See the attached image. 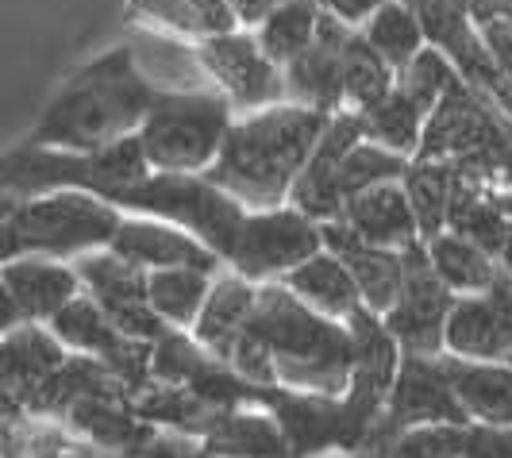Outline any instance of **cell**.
<instances>
[{
  "instance_id": "cell-1",
  "label": "cell",
  "mask_w": 512,
  "mask_h": 458,
  "mask_svg": "<svg viewBox=\"0 0 512 458\" xmlns=\"http://www.w3.org/2000/svg\"><path fill=\"white\" fill-rule=\"evenodd\" d=\"M154 89L131 47H112L101 58L77 66L58 85L39 124L31 131L35 147L54 151H101L128 135H139L154 104Z\"/></svg>"
},
{
  "instance_id": "cell-2",
  "label": "cell",
  "mask_w": 512,
  "mask_h": 458,
  "mask_svg": "<svg viewBox=\"0 0 512 458\" xmlns=\"http://www.w3.org/2000/svg\"><path fill=\"white\" fill-rule=\"evenodd\" d=\"M328 120H332L328 112L293 101L243 112L235 116L228 143L216 166L208 170V178L228 189L247 212L289 204V193L308 166Z\"/></svg>"
},
{
  "instance_id": "cell-3",
  "label": "cell",
  "mask_w": 512,
  "mask_h": 458,
  "mask_svg": "<svg viewBox=\"0 0 512 458\" xmlns=\"http://www.w3.org/2000/svg\"><path fill=\"white\" fill-rule=\"evenodd\" d=\"M251 331L270 343L278 362V382L324 393V397L351 385V370H355L351 331L320 316L316 308H308L289 285L258 289Z\"/></svg>"
},
{
  "instance_id": "cell-4",
  "label": "cell",
  "mask_w": 512,
  "mask_h": 458,
  "mask_svg": "<svg viewBox=\"0 0 512 458\" xmlns=\"http://www.w3.org/2000/svg\"><path fill=\"white\" fill-rule=\"evenodd\" d=\"M124 224L120 204L85 189H54L4 204V262L20 255L70 258L112 247Z\"/></svg>"
},
{
  "instance_id": "cell-5",
  "label": "cell",
  "mask_w": 512,
  "mask_h": 458,
  "mask_svg": "<svg viewBox=\"0 0 512 458\" xmlns=\"http://www.w3.org/2000/svg\"><path fill=\"white\" fill-rule=\"evenodd\" d=\"M151 162L139 143L128 135L101 151H54V147H24L4 158V193L8 197H31V193H54V189H85L104 201H120L128 189L151 178Z\"/></svg>"
},
{
  "instance_id": "cell-6",
  "label": "cell",
  "mask_w": 512,
  "mask_h": 458,
  "mask_svg": "<svg viewBox=\"0 0 512 458\" xmlns=\"http://www.w3.org/2000/svg\"><path fill=\"white\" fill-rule=\"evenodd\" d=\"M235 104L220 89H178L154 93V104L139 128V143L154 170L208 174L228 143Z\"/></svg>"
},
{
  "instance_id": "cell-7",
  "label": "cell",
  "mask_w": 512,
  "mask_h": 458,
  "mask_svg": "<svg viewBox=\"0 0 512 458\" xmlns=\"http://www.w3.org/2000/svg\"><path fill=\"white\" fill-rule=\"evenodd\" d=\"M116 204L124 212H135V216H158V220H170L178 228L193 231L216 255H224V262H228L235 235L247 220V208L235 201L228 189H220L208 174L154 170L151 178H143L135 189H128Z\"/></svg>"
},
{
  "instance_id": "cell-8",
  "label": "cell",
  "mask_w": 512,
  "mask_h": 458,
  "mask_svg": "<svg viewBox=\"0 0 512 458\" xmlns=\"http://www.w3.org/2000/svg\"><path fill=\"white\" fill-rule=\"evenodd\" d=\"M320 251H324L320 224L293 204H278V208L247 212L228 262L231 270L243 274L247 281H266L285 278L289 270L305 266L308 258L320 255Z\"/></svg>"
},
{
  "instance_id": "cell-9",
  "label": "cell",
  "mask_w": 512,
  "mask_h": 458,
  "mask_svg": "<svg viewBox=\"0 0 512 458\" xmlns=\"http://www.w3.org/2000/svg\"><path fill=\"white\" fill-rule=\"evenodd\" d=\"M197 66L235 112H258L285 101V70L266 54L251 27H231L197 43Z\"/></svg>"
},
{
  "instance_id": "cell-10",
  "label": "cell",
  "mask_w": 512,
  "mask_h": 458,
  "mask_svg": "<svg viewBox=\"0 0 512 458\" xmlns=\"http://www.w3.org/2000/svg\"><path fill=\"white\" fill-rule=\"evenodd\" d=\"M405 255V289L397 305L385 312V328L397 335L405 355H443L447 343V316L455 308V289L436 274L428 243L420 239Z\"/></svg>"
},
{
  "instance_id": "cell-11",
  "label": "cell",
  "mask_w": 512,
  "mask_h": 458,
  "mask_svg": "<svg viewBox=\"0 0 512 458\" xmlns=\"http://www.w3.org/2000/svg\"><path fill=\"white\" fill-rule=\"evenodd\" d=\"M77 274L85 281L89 297L101 301L104 312L120 324V331L147 339V343H158L170 331V324L151 308V293H147L151 270H143L124 255H116L112 247H104V251L77 258Z\"/></svg>"
},
{
  "instance_id": "cell-12",
  "label": "cell",
  "mask_w": 512,
  "mask_h": 458,
  "mask_svg": "<svg viewBox=\"0 0 512 458\" xmlns=\"http://www.w3.org/2000/svg\"><path fill=\"white\" fill-rule=\"evenodd\" d=\"M497 147H501L497 116L489 112L486 101L474 97V85H470V81H459V85L432 108L416 158H436V162L459 158V162H478V158H489Z\"/></svg>"
},
{
  "instance_id": "cell-13",
  "label": "cell",
  "mask_w": 512,
  "mask_h": 458,
  "mask_svg": "<svg viewBox=\"0 0 512 458\" xmlns=\"http://www.w3.org/2000/svg\"><path fill=\"white\" fill-rule=\"evenodd\" d=\"M4 331L31 324V320H47L51 324L62 308L81 297L85 281L77 274V266H62L58 258L43 255H20L8 258L4 270Z\"/></svg>"
},
{
  "instance_id": "cell-14",
  "label": "cell",
  "mask_w": 512,
  "mask_h": 458,
  "mask_svg": "<svg viewBox=\"0 0 512 458\" xmlns=\"http://www.w3.org/2000/svg\"><path fill=\"white\" fill-rule=\"evenodd\" d=\"M366 139V131H362V120L359 112H335L332 120H328V128L320 135V143H316V151L308 158V166L301 170V178L293 185V193H289V204L293 208H301L305 216H312L316 224H328V220H339L343 216V193H339V166H343V158L347 151Z\"/></svg>"
},
{
  "instance_id": "cell-15",
  "label": "cell",
  "mask_w": 512,
  "mask_h": 458,
  "mask_svg": "<svg viewBox=\"0 0 512 458\" xmlns=\"http://www.w3.org/2000/svg\"><path fill=\"white\" fill-rule=\"evenodd\" d=\"M351 31H355L351 24L324 12L316 43L285 66V101L328 112V116L347 108V101H343V47H347Z\"/></svg>"
},
{
  "instance_id": "cell-16",
  "label": "cell",
  "mask_w": 512,
  "mask_h": 458,
  "mask_svg": "<svg viewBox=\"0 0 512 458\" xmlns=\"http://www.w3.org/2000/svg\"><path fill=\"white\" fill-rule=\"evenodd\" d=\"M389 420L405 432L416 424H466V408L459 405L455 389L439 355H405L397 382L389 393Z\"/></svg>"
},
{
  "instance_id": "cell-17",
  "label": "cell",
  "mask_w": 512,
  "mask_h": 458,
  "mask_svg": "<svg viewBox=\"0 0 512 458\" xmlns=\"http://www.w3.org/2000/svg\"><path fill=\"white\" fill-rule=\"evenodd\" d=\"M112 251L143 270H170V266H197L216 274L224 255H216L193 231L178 228L158 216H124V224L112 239Z\"/></svg>"
},
{
  "instance_id": "cell-18",
  "label": "cell",
  "mask_w": 512,
  "mask_h": 458,
  "mask_svg": "<svg viewBox=\"0 0 512 458\" xmlns=\"http://www.w3.org/2000/svg\"><path fill=\"white\" fill-rule=\"evenodd\" d=\"M343 220L355 228L362 243L382 247V251H409L424 239L409 193H405V181H382V185L355 193L343 204Z\"/></svg>"
},
{
  "instance_id": "cell-19",
  "label": "cell",
  "mask_w": 512,
  "mask_h": 458,
  "mask_svg": "<svg viewBox=\"0 0 512 458\" xmlns=\"http://www.w3.org/2000/svg\"><path fill=\"white\" fill-rule=\"evenodd\" d=\"M439 362L470 420L486 428H512V362H478L459 355H439Z\"/></svg>"
},
{
  "instance_id": "cell-20",
  "label": "cell",
  "mask_w": 512,
  "mask_h": 458,
  "mask_svg": "<svg viewBox=\"0 0 512 458\" xmlns=\"http://www.w3.org/2000/svg\"><path fill=\"white\" fill-rule=\"evenodd\" d=\"M66 362H70L66 343L54 331H39L31 324L4 331V397H8V408H16L20 401L31 405V397L51 382Z\"/></svg>"
},
{
  "instance_id": "cell-21",
  "label": "cell",
  "mask_w": 512,
  "mask_h": 458,
  "mask_svg": "<svg viewBox=\"0 0 512 458\" xmlns=\"http://www.w3.org/2000/svg\"><path fill=\"white\" fill-rule=\"evenodd\" d=\"M447 355L478 362H512V324L486 293H466L447 316Z\"/></svg>"
},
{
  "instance_id": "cell-22",
  "label": "cell",
  "mask_w": 512,
  "mask_h": 458,
  "mask_svg": "<svg viewBox=\"0 0 512 458\" xmlns=\"http://www.w3.org/2000/svg\"><path fill=\"white\" fill-rule=\"evenodd\" d=\"M258 305L255 281H247L243 274H228V278L212 281L205 308L193 324V339L205 347L212 358H231L235 343L243 339V331L251 328V316Z\"/></svg>"
},
{
  "instance_id": "cell-23",
  "label": "cell",
  "mask_w": 512,
  "mask_h": 458,
  "mask_svg": "<svg viewBox=\"0 0 512 458\" xmlns=\"http://www.w3.org/2000/svg\"><path fill=\"white\" fill-rule=\"evenodd\" d=\"M282 285H289L308 308H316L328 320H351L362 308L359 281L351 274V266L332 251H320V255L308 258L305 266L289 270Z\"/></svg>"
},
{
  "instance_id": "cell-24",
  "label": "cell",
  "mask_w": 512,
  "mask_h": 458,
  "mask_svg": "<svg viewBox=\"0 0 512 458\" xmlns=\"http://www.w3.org/2000/svg\"><path fill=\"white\" fill-rule=\"evenodd\" d=\"M128 8L139 24L189 43H205L212 35L239 27L228 0H128Z\"/></svg>"
},
{
  "instance_id": "cell-25",
  "label": "cell",
  "mask_w": 512,
  "mask_h": 458,
  "mask_svg": "<svg viewBox=\"0 0 512 458\" xmlns=\"http://www.w3.org/2000/svg\"><path fill=\"white\" fill-rule=\"evenodd\" d=\"M393 89H397V70L370 47L362 27H355L347 35V47H343V101H347V112H366V108L382 104Z\"/></svg>"
},
{
  "instance_id": "cell-26",
  "label": "cell",
  "mask_w": 512,
  "mask_h": 458,
  "mask_svg": "<svg viewBox=\"0 0 512 458\" xmlns=\"http://www.w3.org/2000/svg\"><path fill=\"white\" fill-rule=\"evenodd\" d=\"M455 166L436 162V158H416L405 174V193L412 201V212L420 220V235L424 243L436 239L439 231L451 224V201H455Z\"/></svg>"
},
{
  "instance_id": "cell-27",
  "label": "cell",
  "mask_w": 512,
  "mask_h": 458,
  "mask_svg": "<svg viewBox=\"0 0 512 458\" xmlns=\"http://www.w3.org/2000/svg\"><path fill=\"white\" fill-rule=\"evenodd\" d=\"M212 278L208 270L197 266H170V270H151V308L170 324V328H193L201 308H205L208 293H212Z\"/></svg>"
},
{
  "instance_id": "cell-28",
  "label": "cell",
  "mask_w": 512,
  "mask_h": 458,
  "mask_svg": "<svg viewBox=\"0 0 512 458\" xmlns=\"http://www.w3.org/2000/svg\"><path fill=\"white\" fill-rule=\"evenodd\" d=\"M320 24H324V4L320 0H285L278 12H270L255 27V35L266 47V54L285 70L297 54H305L316 43Z\"/></svg>"
},
{
  "instance_id": "cell-29",
  "label": "cell",
  "mask_w": 512,
  "mask_h": 458,
  "mask_svg": "<svg viewBox=\"0 0 512 458\" xmlns=\"http://www.w3.org/2000/svg\"><path fill=\"white\" fill-rule=\"evenodd\" d=\"M428 255L436 274L455 293H486L501 270L489 251H482L474 239H466L459 231H439L436 239H428Z\"/></svg>"
},
{
  "instance_id": "cell-30",
  "label": "cell",
  "mask_w": 512,
  "mask_h": 458,
  "mask_svg": "<svg viewBox=\"0 0 512 458\" xmlns=\"http://www.w3.org/2000/svg\"><path fill=\"white\" fill-rule=\"evenodd\" d=\"M359 120L366 139H374V143H382V147H389V151L397 154H409V158H416L424 128H428V112L412 101L401 85L382 104L359 112Z\"/></svg>"
},
{
  "instance_id": "cell-31",
  "label": "cell",
  "mask_w": 512,
  "mask_h": 458,
  "mask_svg": "<svg viewBox=\"0 0 512 458\" xmlns=\"http://www.w3.org/2000/svg\"><path fill=\"white\" fill-rule=\"evenodd\" d=\"M362 35L370 39V47L382 54L397 74L428 47V35H424V24H420L412 0H389L385 8H378V12L362 24Z\"/></svg>"
},
{
  "instance_id": "cell-32",
  "label": "cell",
  "mask_w": 512,
  "mask_h": 458,
  "mask_svg": "<svg viewBox=\"0 0 512 458\" xmlns=\"http://www.w3.org/2000/svg\"><path fill=\"white\" fill-rule=\"evenodd\" d=\"M77 432H85L101 447H120V451H139L151 443V428L139 424L131 412H120L108 397H81L66 408Z\"/></svg>"
},
{
  "instance_id": "cell-33",
  "label": "cell",
  "mask_w": 512,
  "mask_h": 458,
  "mask_svg": "<svg viewBox=\"0 0 512 458\" xmlns=\"http://www.w3.org/2000/svg\"><path fill=\"white\" fill-rule=\"evenodd\" d=\"M409 154H397L382 147V143H374V139H362L355 143L347 158H343V166H339V193H343V201H351L355 193L362 189H370V185H382V181H405L409 174Z\"/></svg>"
},
{
  "instance_id": "cell-34",
  "label": "cell",
  "mask_w": 512,
  "mask_h": 458,
  "mask_svg": "<svg viewBox=\"0 0 512 458\" xmlns=\"http://www.w3.org/2000/svg\"><path fill=\"white\" fill-rule=\"evenodd\" d=\"M459 81H466V77L459 74V66L439 51V47H432V43H428V47H424V51L416 54L409 66L397 74V85H401V89H405L428 116H432V108H436Z\"/></svg>"
},
{
  "instance_id": "cell-35",
  "label": "cell",
  "mask_w": 512,
  "mask_h": 458,
  "mask_svg": "<svg viewBox=\"0 0 512 458\" xmlns=\"http://www.w3.org/2000/svg\"><path fill=\"white\" fill-rule=\"evenodd\" d=\"M466 424H416L393 435V443L374 458H466Z\"/></svg>"
},
{
  "instance_id": "cell-36",
  "label": "cell",
  "mask_w": 512,
  "mask_h": 458,
  "mask_svg": "<svg viewBox=\"0 0 512 458\" xmlns=\"http://www.w3.org/2000/svg\"><path fill=\"white\" fill-rule=\"evenodd\" d=\"M212 451H231V455L251 458H285V439L262 416H228L212 432Z\"/></svg>"
},
{
  "instance_id": "cell-37",
  "label": "cell",
  "mask_w": 512,
  "mask_h": 458,
  "mask_svg": "<svg viewBox=\"0 0 512 458\" xmlns=\"http://www.w3.org/2000/svg\"><path fill=\"white\" fill-rule=\"evenodd\" d=\"M231 366H235V374L243 378L247 385H278V362H274V351H270V343L258 335V331H243V339L235 343V351L228 358Z\"/></svg>"
},
{
  "instance_id": "cell-38",
  "label": "cell",
  "mask_w": 512,
  "mask_h": 458,
  "mask_svg": "<svg viewBox=\"0 0 512 458\" xmlns=\"http://www.w3.org/2000/svg\"><path fill=\"white\" fill-rule=\"evenodd\" d=\"M474 16H478V27H482V39H486L489 54L497 62V70L512 81V16H501L486 4H474Z\"/></svg>"
},
{
  "instance_id": "cell-39",
  "label": "cell",
  "mask_w": 512,
  "mask_h": 458,
  "mask_svg": "<svg viewBox=\"0 0 512 458\" xmlns=\"http://www.w3.org/2000/svg\"><path fill=\"white\" fill-rule=\"evenodd\" d=\"M466 458H512V428H470Z\"/></svg>"
},
{
  "instance_id": "cell-40",
  "label": "cell",
  "mask_w": 512,
  "mask_h": 458,
  "mask_svg": "<svg viewBox=\"0 0 512 458\" xmlns=\"http://www.w3.org/2000/svg\"><path fill=\"white\" fill-rule=\"evenodd\" d=\"M324 4V12H332L335 20H343V24L351 27H362L378 8H385L389 0H320Z\"/></svg>"
},
{
  "instance_id": "cell-41",
  "label": "cell",
  "mask_w": 512,
  "mask_h": 458,
  "mask_svg": "<svg viewBox=\"0 0 512 458\" xmlns=\"http://www.w3.org/2000/svg\"><path fill=\"white\" fill-rule=\"evenodd\" d=\"M231 12H235V20H239V27H251L255 31L270 12H278L285 0H228Z\"/></svg>"
},
{
  "instance_id": "cell-42",
  "label": "cell",
  "mask_w": 512,
  "mask_h": 458,
  "mask_svg": "<svg viewBox=\"0 0 512 458\" xmlns=\"http://www.w3.org/2000/svg\"><path fill=\"white\" fill-rule=\"evenodd\" d=\"M501 266H509V270H512V235H509V247H505V255H501Z\"/></svg>"
}]
</instances>
